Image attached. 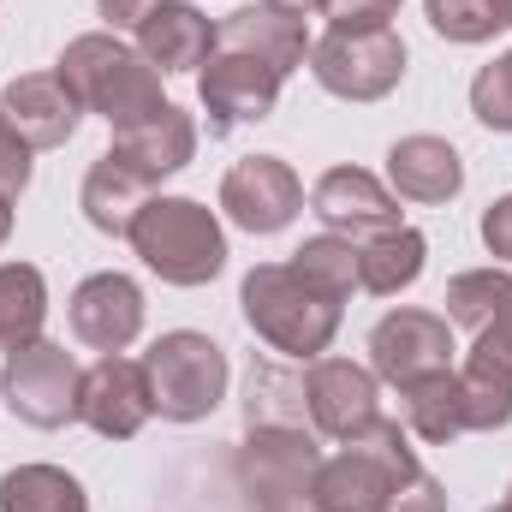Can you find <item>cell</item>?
<instances>
[{
	"label": "cell",
	"mask_w": 512,
	"mask_h": 512,
	"mask_svg": "<svg viewBox=\"0 0 512 512\" xmlns=\"http://www.w3.org/2000/svg\"><path fill=\"white\" fill-rule=\"evenodd\" d=\"M239 310L268 352L298 364H316L340 334V298H328L292 262H256L239 286Z\"/></svg>",
	"instance_id": "6da1fadb"
},
{
	"label": "cell",
	"mask_w": 512,
	"mask_h": 512,
	"mask_svg": "<svg viewBox=\"0 0 512 512\" xmlns=\"http://www.w3.org/2000/svg\"><path fill=\"white\" fill-rule=\"evenodd\" d=\"M54 72H60V84L78 96L84 114H102L114 131H126V126H137V120H149V114L167 108L161 72H155L131 42H120L114 30L72 36Z\"/></svg>",
	"instance_id": "7a4b0ae2"
},
{
	"label": "cell",
	"mask_w": 512,
	"mask_h": 512,
	"mask_svg": "<svg viewBox=\"0 0 512 512\" xmlns=\"http://www.w3.org/2000/svg\"><path fill=\"white\" fill-rule=\"evenodd\" d=\"M131 251L167 286H209L227 268V233L197 197H149L131 221Z\"/></svg>",
	"instance_id": "3957f363"
},
{
	"label": "cell",
	"mask_w": 512,
	"mask_h": 512,
	"mask_svg": "<svg viewBox=\"0 0 512 512\" xmlns=\"http://www.w3.org/2000/svg\"><path fill=\"white\" fill-rule=\"evenodd\" d=\"M417 471L423 465H417L405 429L393 417H376L358 435H346L334 459H322V471H316V507L322 512H382L387 495L399 483H411Z\"/></svg>",
	"instance_id": "277c9868"
},
{
	"label": "cell",
	"mask_w": 512,
	"mask_h": 512,
	"mask_svg": "<svg viewBox=\"0 0 512 512\" xmlns=\"http://www.w3.org/2000/svg\"><path fill=\"white\" fill-rule=\"evenodd\" d=\"M143 376H149V399L167 423H203L221 399H227V352L197 334V328H173L143 352Z\"/></svg>",
	"instance_id": "5b68a950"
},
{
	"label": "cell",
	"mask_w": 512,
	"mask_h": 512,
	"mask_svg": "<svg viewBox=\"0 0 512 512\" xmlns=\"http://www.w3.org/2000/svg\"><path fill=\"white\" fill-rule=\"evenodd\" d=\"M316 471H322L316 429H251L233 459V477L256 512H322Z\"/></svg>",
	"instance_id": "8992f818"
},
{
	"label": "cell",
	"mask_w": 512,
	"mask_h": 512,
	"mask_svg": "<svg viewBox=\"0 0 512 512\" xmlns=\"http://www.w3.org/2000/svg\"><path fill=\"white\" fill-rule=\"evenodd\" d=\"M310 72L328 96L340 102H382L405 78V42L399 30H328L322 42H310Z\"/></svg>",
	"instance_id": "52a82bcc"
},
{
	"label": "cell",
	"mask_w": 512,
	"mask_h": 512,
	"mask_svg": "<svg viewBox=\"0 0 512 512\" xmlns=\"http://www.w3.org/2000/svg\"><path fill=\"white\" fill-rule=\"evenodd\" d=\"M78 387H84V370L66 346L54 340H30L6 358L0 370V399L18 423L30 429H60L78 417Z\"/></svg>",
	"instance_id": "ba28073f"
},
{
	"label": "cell",
	"mask_w": 512,
	"mask_h": 512,
	"mask_svg": "<svg viewBox=\"0 0 512 512\" xmlns=\"http://www.w3.org/2000/svg\"><path fill=\"white\" fill-rule=\"evenodd\" d=\"M280 72L256 54H239V48H215L197 72V96H203V114H209V137H227L239 126H256L274 114L280 102Z\"/></svg>",
	"instance_id": "9c48e42d"
},
{
	"label": "cell",
	"mask_w": 512,
	"mask_h": 512,
	"mask_svg": "<svg viewBox=\"0 0 512 512\" xmlns=\"http://www.w3.org/2000/svg\"><path fill=\"white\" fill-rule=\"evenodd\" d=\"M370 370L387 387H411L435 370H453V322L435 310H387L370 328Z\"/></svg>",
	"instance_id": "30bf717a"
},
{
	"label": "cell",
	"mask_w": 512,
	"mask_h": 512,
	"mask_svg": "<svg viewBox=\"0 0 512 512\" xmlns=\"http://www.w3.org/2000/svg\"><path fill=\"white\" fill-rule=\"evenodd\" d=\"M221 209H227L233 227L268 239V233H280V227L298 221L304 185H298V173H292L280 155H245V161H233L227 179H221Z\"/></svg>",
	"instance_id": "8fae6325"
},
{
	"label": "cell",
	"mask_w": 512,
	"mask_h": 512,
	"mask_svg": "<svg viewBox=\"0 0 512 512\" xmlns=\"http://www.w3.org/2000/svg\"><path fill=\"white\" fill-rule=\"evenodd\" d=\"M310 215H316L328 233L352 239V245L405 227V221H399V197L387 191L376 173H364V167H328V173L310 185Z\"/></svg>",
	"instance_id": "7c38bea8"
},
{
	"label": "cell",
	"mask_w": 512,
	"mask_h": 512,
	"mask_svg": "<svg viewBox=\"0 0 512 512\" xmlns=\"http://www.w3.org/2000/svg\"><path fill=\"white\" fill-rule=\"evenodd\" d=\"M304 411H310V429L328 435V441L358 435L364 423L382 417L376 370H364V364H352V358H316V364L304 370Z\"/></svg>",
	"instance_id": "4fadbf2b"
},
{
	"label": "cell",
	"mask_w": 512,
	"mask_h": 512,
	"mask_svg": "<svg viewBox=\"0 0 512 512\" xmlns=\"http://www.w3.org/2000/svg\"><path fill=\"white\" fill-rule=\"evenodd\" d=\"M155 417V399H149V376H143V358H96L84 370L78 387V423H90L102 441H131L143 423Z\"/></svg>",
	"instance_id": "5bb4252c"
},
{
	"label": "cell",
	"mask_w": 512,
	"mask_h": 512,
	"mask_svg": "<svg viewBox=\"0 0 512 512\" xmlns=\"http://www.w3.org/2000/svg\"><path fill=\"white\" fill-rule=\"evenodd\" d=\"M72 334L90 346V352H126L131 340L143 334V286L108 268V274H90L78 292H72Z\"/></svg>",
	"instance_id": "9a60e30c"
},
{
	"label": "cell",
	"mask_w": 512,
	"mask_h": 512,
	"mask_svg": "<svg viewBox=\"0 0 512 512\" xmlns=\"http://www.w3.org/2000/svg\"><path fill=\"white\" fill-rule=\"evenodd\" d=\"M0 114L12 120V131L30 143V149H60L78 120H84V108H78V96L60 84V72H24V78H12L6 90H0Z\"/></svg>",
	"instance_id": "2e32d148"
},
{
	"label": "cell",
	"mask_w": 512,
	"mask_h": 512,
	"mask_svg": "<svg viewBox=\"0 0 512 512\" xmlns=\"http://www.w3.org/2000/svg\"><path fill=\"white\" fill-rule=\"evenodd\" d=\"M387 185L393 197H411V203H453L465 191V161L447 137H399L387 149Z\"/></svg>",
	"instance_id": "e0dca14e"
},
{
	"label": "cell",
	"mask_w": 512,
	"mask_h": 512,
	"mask_svg": "<svg viewBox=\"0 0 512 512\" xmlns=\"http://www.w3.org/2000/svg\"><path fill=\"white\" fill-rule=\"evenodd\" d=\"M108 155H120L131 173H143L149 185H161V179H173V173H185L191 167V155H197V126H191V114L185 108H161V114H149V120H137V126L114 131V149Z\"/></svg>",
	"instance_id": "ac0fdd59"
},
{
	"label": "cell",
	"mask_w": 512,
	"mask_h": 512,
	"mask_svg": "<svg viewBox=\"0 0 512 512\" xmlns=\"http://www.w3.org/2000/svg\"><path fill=\"white\" fill-rule=\"evenodd\" d=\"M137 54L167 78V72H197L215 54V24L191 6V0H161L143 24H137Z\"/></svg>",
	"instance_id": "d6986e66"
},
{
	"label": "cell",
	"mask_w": 512,
	"mask_h": 512,
	"mask_svg": "<svg viewBox=\"0 0 512 512\" xmlns=\"http://www.w3.org/2000/svg\"><path fill=\"white\" fill-rule=\"evenodd\" d=\"M215 48L256 54L286 78L310 60V30H304V18H286V12H268V6H239L233 18L215 24Z\"/></svg>",
	"instance_id": "ffe728a7"
},
{
	"label": "cell",
	"mask_w": 512,
	"mask_h": 512,
	"mask_svg": "<svg viewBox=\"0 0 512 512\" xmlns=\"http://www.w3.org/2000/svg\"><path fill=\"white\" fill-rule=\"evenodd\" d=\"M84 221L96 227V233H108V239H126L131 221H137V209L149 203V179L143 173H131L120 155H102L90 173H84Z\"/></svg>",
	"instance_id": "44dd1931"
},
{
	"label": "cell",
	"mask_w": 512,
	"mask_h": 512,
	"mask_svg": "<svg viewBox=\"0 0 512 512\" xmlns=\"http://www.w3.org/2000/svg\"><path fill=\"white\" fill-rule=\"evenodd\" d=\"M399 399H405V423H411V435H417V441L447 447V441H459V435H465V393H459V370H435V376H423V382L399 387Z\"/></svg>",
	"instance_id": "7402d4cb"
},
{
	"label": "cell",
	"mask_w": 512,
	"mask_h": 512,
	"mask_svg": "<svg viewBox=\"0 0 512 512\" xmlns=\"http://www.w3.org/2000/svg\"><path fill=\"white\" fill-rule=\"evenodd\" d=\"M423 256H429V239L417 227H393V233H376L358 245V286L376 292V298H393L405 292L417 274H423Z\"/></svg>",
	"instance_id": "603a6c76"
},
{
	"label": "cell",
	"mask_w": 512,
	"mask_h": 512,
	"mask_svg": "<svg viewBox=\"0 0 512 512\" xmlns=\"http://www.w3.org/2000/svg\"><path fill=\"white\" fill-rule=\"evenodd\" d=\"M48 322V280L30 262H0V352L12 358L18 346L42 340Z\"/></svg>",
	"instance_id": "cb8c5ba5"
},
{
	"label": "cell",
	"mask_w": 512,
	"mask_h": 512,
	"mask_svg": "<svg viewBox=\"0 0 512 512\" xmlns=\"http://www.w3.org/2000/svg\"><path fill=\"white\" fill-rule=\"evenodd\" d=\"M0 512H90V495L60 465H18L0 477Z\"/></svg>",
	"instance_id": "d4e9b609"
},
{
	"label": "cell",
	"mask_w": 512,
	"mask_h": 512,
	"mask_svg": "<svg viewBox=\"0 0 512 512\" xmlns=\"http://www.w3.org/2000/svg\"><path fill=\"white\" fill-rule=\"evenodd\" d=\"M304 376L280 370V364H256L251 370V399H245V423L251 429H304Z\"/></svg>",
	"instance_id": "484cf974"
},
{
	"label": "cell",
	"mask_w": 512,
	"mask_h": 512,
	"mask_svg": "<svg viewBox=\"0 0 512 512\" xmlns=\"http://www.w3.org/2000/svg\"><path fill=\"white\" fill-rule=\"evenodd\" d=\"M423 12H429L435 36L465 42V48L512 30V0H423Z\"/></svg>",
	"instance_id": "4316f807"
},
{
	"label": "cell",
	"mask_w": 512,
	"mask_h": 512,
	"mask_svg": "<svg viewBox=\"0 0 512 512\" xmlns=\"http://www.w3.org/2000/svg\"><path fill=\"white\" fill-rule=\"evenodd\" d=\"M292 268L304 274V280H316L328 298H352V286H358V245L352 239H340V233H316V239H304L298 251H292Z\"/></svg>",
	"instance_id": "83f0119b"
},
{
	"label": "cell",
	"mask_w": 512,
	"mask_h": 512,
	"mask_svg": "<svg viewBox=\"0 0 512 512\" xmlns=\"http://www.w3.org/2000/svg\"><path fill=\"white\" fill-rule=\"evenodd\" d=\"M512 292V274L507 268H471V274H453L447 280V322L453 328H483Z\"/></svg>",
	"instance_id": "f1b7e54d"
},
{
	"label": "cell",
	"mask_w": 512,
	"mask_h": 512,
	"mask_svg": "<svg viewBox=\"0 0 512 512\" xmlns=\"http://www.w3.org/2000/svg\"><path fill=\"white\" fill-rule=\"evenodd\" d=\"M459 393H465V429H507L512 423V382L507 376H495V370H483V364H471L465 358V370H459Z\"/></svg>",
	"instance_id": "f546056e"
},
{
	"label": "cell",
	"mask_w": 512,
	"mask_h": 512,
	"mask_svg": "<svg viewBox=\"0 0 512 512\" xmlns=\"http://www.w3.org/2000/svg\"><path fill=\"white\" fill-rule=\"evenodd\" d=\"M471 114L489 131H512V48L471 78Z\"/></svg>",
	"instance_id": "4dcf8cb0"
},
{
	"label": "cell",
	"mask_w": 512,
	"mask_h": 512,
	"mask_svg": "<svg viewBox=\"0 0 512 512\" xmlns=\"http://www.w3.org/2000/svg\"><path fill=\"white\" fill-rule=\"evenodd\" d=\"M471 364H483V370H495V376H507V382H512V292H507V304L477 328Z\"/></svg>",
	"instance_id": "1f68e13d"
},
{
	"label": "cell",
	"mask_w": 512,
	"mask_h": 512,
	"mask_svg": "<svg viewBox=\"0 0 512 512\" xmlns=\"http://www.w3.org/2000/svg\"><path fill=\"white\" fill-rule=\"evenodd\" d=\"M399 0H322V18L328 30H382L393 24Z\"/></svg>",
	"instance_id": "d6a6232c"
},
{
	"label": "cell",
	"mask_w": 512,
	"mask_h": 512,
	"mask_svg": "<svg viewBox=\"0 0 512 512\" xmlns=\"http://www.w3.org/2000/svg\"><path fill=\"white\" fill-rule=\"evenodd\" d=\"M30 155H36V149H30V143L12 131V120L0 114V197H12V203L24 197V185H30Z\"/></svg>",
	"instance_id": "836d02e7"
},
{
	"label": "cell",
	"mask_w": 512,
	"mask_h": 512,
	"mask_svg": "<svg viewBox=\"0 0 512 512\" xmlns=\"http://www.w3.org/2000/svg\"><path fill=\"white\" fill-rule=\"evenodd\" d=\"M382 512H447V489H441L429 471H417L411 483H399V489L387 495Z\"/></svg>",
	"instance_id": "e575fe53"
},
{
	"label": "cell",
	"mask_w": 512,
	"mask_h": 512,
	"mask_svg": "<svg viewBox=\"0 0 512 512\" xmlns=\"http://www.w3.org/2000/svg\"><path fill=\"white\" fill-rule=\"evenodd\" d=\"M483 245H489L495 262H512V191L483 209Z\"/></svg>",
	"instance_id": "d590c367"
},
{
	"label": "cell",
	"mask_w": 512,
	"mask_h": 512,
	"mask_svg": "<svg viewBox=\"0 0 512 512\" xmlns=\"http://www.w3.org/2000/svg\"><path fill=\"white\" fill-rule=\"evenodd\" d=\"M155 6H161V0H96V12L108 18V30H131V36H137V24H143Z\"/></svg>",
	"instance_id": "8d00e7d4"
},
{
	"label": "cell",
	"mask_w": 512,
	"mask_h": 512,
	"mask_svg": "<svg viewBox=\"0 0 512 512\" xmlns=\"http://www.w3.org/2000/svg\"><path fill=\"white\" fill-rule=\"evenodd\" d=\"M268 12H286V18H310V12H322V0H262Z\"/></svg>",
	"instance_id": "74e56055"
},
{
	"label": "cell",
	"mask_w": 512,
	"mask_h": 512,
	"mask_svg": "<svg viewBox=\"0 0 512 512\" xmlns=\"http://www.w3.org/2000/svg\"><path fill=\"white\" fill-rule=\"evenodd\" d=\"M12 239V197H0V245Z\"/></svg>",
	"instance_id": "f35d334b"
},
{
	"label": "cell",
	"mask_w": 512,
	"mask_h": 512,
	"mask_svg": "<svg viewBox=\"0 0 512 512\" xmlns=\"http://www.w3.org/2000/svg\"><path fill=\"white\" fill-rule=\"evenodd\" d=\"M507 507H512V489H507Z\"/></svg>",
	"instance_id": "ab89813d"
},
{
	"label": "cell",
	"mask_w": 512,
	"mask_h": 512,
	"mask_svg": "<svg viewBox=\"0 0 512 512\" xmlns=\"http://www.w3.org/2000/svg\"><path fill=\"white\" fill-rule=\"evenodd\" d=\"M495 512H512V507H495Z\"/></svg>",
	"instance_id": "60d3db41"
}]
</instances>
